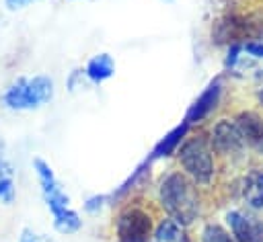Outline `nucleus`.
Listing matches in <instances>:
<instances>
[{
    "label": "nucleus",
    "mask_w": 263,
    "mask_h": 242,
    "mask_svg": "<svg viewBox=\"0 0 263 242\" xmlns=\"http://www.w3.org/2000/svg\"><path fill=\"white\" fill-rule=\"evenodd\" d=\"M203 127L222 170H226L228 166L242 164L247 160L249 150L242 142V135L236 127L234 117H218Z\"/></svg>",
    "instance_id": "obj_5"
},
{
    "label": "nucleus",
    "mask_w": 263,
    "mask_h": 242,
    "mask_svg": "<svg viewBox=\"0 0 263 242\" xmlns=\"http://www.w3.org/2000/svg\"><path fill=\"white\" fill-rule=\"evenodd\" d=\"M160 215L162 211L156 201L142 195H127L113 213L111 236L115 242H152Z\"/></svg>",
    "instance_id": "obj_3"
},
{
    "label": "nucleus",
    "mask_w": 263,
    "mask_h": 242,
    "mask_svg": "<svg viewBox=\"0 0 263 242\" xmlns=\"http://www.w3.org/2000/svg\"><path fill=\"white\" fill-rule=\"evenodd\" d=\"M82 72H84V78L88 82L103 84V82H107V80L113 78V74H115V59L109 53H97V55H92L86 62V66L82 68Z\"/></svg>",
    "instance_id": "obj_12"
},
{
    "label": "nucleus",
    "mask_w": 263,
    "mask_h": 242,
    "mask_svg": "<svg viewBox=\"0 0 263 242\" xmlns=\"http://www.w3.org/2000/svg\"><path fill=\"white\" fill-rule=\"evenodd\" d=\"M205 193L197 189L177 166L162 172L156 183V205L158 209L179 221L183 228H191L203 213Z\"/></svg>",
    "instance_id": "obj_1"
},
{
    "label": "nucleus",
    "mask_w": 263,
    "mask_h": 242,
    "mask_svg": "<svg viewBox=\"0 0 263 242\" xmlns=\"http://www.w3.org/2000/svg\"><path fill=\"white\" fill-rule=\"evenodd\" d=\"M160 2H166V4H171V2H173V0H160Z\"/></svg>",
    "instance_id": "obj_24"
},
{
    "label": "nucleus",
    "mask_w": 263,
    "mask_h": 242,
    "mask_svg": "<svg viewBox=\"0 0 263 242\" xmlns=\"http://www.w3.org/2000/svg\"><path fill=\"white\" fill-rule=\"evenodd\" d=\"M6 164H8V162H6V160H4V158H2V156H0V170H2V168H4V166H6Z\"/></svg>",
    "instance_id": "obj_23"
},
{
    "label": "nucleus",
    "mask_w": 263,
    "mask_h": 242,
    "mask_svg": "<svg viewBox=\"0 0 263 242\" xmlns=\"http://www.w3.org/2000/svg\"><path fill=\"white\" fill-rule=\"evenodd\" d=\"M152 242H154V240H152Z\"/></svg>",
    "instance_id": "obj_26"
},
{
    "label": "nucleus",
    "mask_w": 263,
    "mask_h": 242,
    "mask_svg": "<svg viewBox=\"0 0 263 242\" xmlns=\"http://www.w3.org/2000/svg\"><path fill=\"white\" fill-rule=\"evenodd\" d=\"M33 0H4L6 8L8 10H18V8H25L27 4H31Z\"/></svg>",
    "instance_id": "obj_20"
},
{
    "label": "nucleus",
    "mask_w": 263,
    "mask_h": 242,
    "mask_svg": "<svg viewBox=\"0 0 263 242\" xmlns=\"http://www.w3.org/2000/svg\"><path fill=\"white\" fill-rule=\"evenodd\" d=\"M18 242H53L49 238H41L37 232H33L31 228H23L21 236H18Z\"/></svg>",
    "instance_id": "obj_19"
},
{
    "label": "nucleus",
    "mask_w": 263,
    "mask_h": 242,
    "mask_svg": "<svg viewBox=\"0 0 263 242\" xmlns=\"http://www.w3.org/2000/svg\"><path fill=\"white\" fill-rule=\"evenodd\" d=\"M240 199L249 209H263V168H249L238 185Z\"/></svg>",
    "instance_id": "obj_10"
},
{
    "label": "nucleus",
    "mask_w": 263,
    "mask_h": 242,
    "mask_svg": "<svg viewBox=\"0 0 263 242\" xmlns=\"http://www.w3.org/2000/svg\"><path fill=\"white\" fill-rule=\"evenodd\" d=\"M255 103H257V107H259V111H263V84L257 88V92H255Z\"/></svg>",
    "instance_id": "obj_21"
},
{
    "label": "nucleus",
    "mask_w": 263,
    "mask_h": 242,
    "mask_svg": "<svg viewBox=\"0 0 263 242\" xmlns=\"http://www.w3.org/2000/svg\"><path fill=\"white\" fill-rule=\"evenodd\" d=\"M33 170H35V176H37V183H39L43 203L49 209V213L58 215L64 209H68L70 207V197L64 193V189H62L53 168L49 166V162H45L43 158H33Z\"/></svg>",
    "instance_id": "obj_7"
},
{
    "label": "nucleus",
    "mask_w": 263,
    "mask_h": 242,
    "mask_svg": "<svg viewBox=\"0 0 263 242\" xmlns=\"http://www.w3.org/2000/svg\"><path fill=\"white\" fill-rule=\"evenodd\" d=\"M55 94V82L47 74L18 76L2 92V105L8 111L27 113L47 105Z\"/></svg>",
    "instance_id": "obj_4"
},
{
    "label": "nucleus",
    "mask_w": 263,
    "mask_h": 242,
    "mask_svg": "<svg viewBox=\"0 0 263 242\" xmlns=\"http://www.w3.org/2000/svg\"><path fill=\"white\" fill-rule=\"evenodd\" d=\"M222 96H224V76H216L212 78L205 88L197 94V98L189 105L183 121L193 127H203L205 121L212 119V115L216 113V109L220 107L222 103Z\"/></svg>",
    "instance_id": "obj_6"
},
{
    "label": "nucleus",
    "mask_w": 263,
    "mask_h": 242,
    "mask_svg": "<svg viewBox=\"0 0 263 242\" xmlns=\"http://www.w3.org/2000/svg\"><path fill=\"white\" fill-rule=\"evenodd\" d=\"M232 117L236 121V127L242 135L247 150L257 156H263V113L255 109H240Z\"/></svg>",
    "instance_id": "obj_9"
},
{
    "label": "nucleus",
    "mask_w": 263,
    "mask_h": 242,
    "mask_svg": "<svg viewBox=\"0 0 263 242\" xmlns=\"http://www.w3.org/2000/svg\"><path fill=\"white\" fill-rule=\"evenodd\" d=\"M175 166L205 195L220 183L222 166L210 146L205 127H193L175 152Z\"/></svg>",
    "instance_id": "obj_2"
},
{
    "label": "nucleus",
    "mask_w": 263,
    "mask_h": 242,
    "mask_svg": "<svg viewBox=\"0 0 263 242\" xmlns=\"http://www.w3.org/2000/svg\"><path fill=\"white\" fill-rule=\"evenodd\" d=\"M189 131H191V125L185 123V121H181L179 125H175L171 131H166V133L154 144L152 152L148 154V160L154 162V160H162V158H171V156H175L177 148L181 146V142L187 137Z\"/></svg>",
    "instance_id": "obj_11"
},
{
    "label": "nucleus",
    "mask_w": 263,
    "mask_h": 242,
    "mask_svg": "<svg viewBox=\"0 0 263 242\" xmlns=\"http://www.w3.org/2000/svg\"><path fill=\"white\" fill-rule=\"evenodd\" d=\"M177 242H195V240H193V238L189 236V232L185 230V232H183V234L179 236V240H177Z\"/></svg>",
    "instance_id": "obj_22"
},
{
    "label": "nucleus",
    "mask_w": 263,
    "mask_h": 242,
    "mask_svg": "<svg viewBox=\"0 0 263 242\" xmlns=\"http://www.w3.org/2000/svg\"><path fill=\"white\" fill-rule=\"evenodd\" d=\"M16 199V185L12 176V166L8 164L4 170H0V203L12 205Z\"/></svg>",
    "instance_id": "obj_16"
},
{
    "label": "nucleus",
    "mask_w": 263,
    "mask_h": 242,
    "mask_svg": "<svg viewBox=\"0 0 263 242\" xmlns=\"http://www.w3.org/2000/svg\"><path fill=\"white\" fill-rule=\"evenodd\" d=\"M242 55H247L251 59H263V39L242 43Z\"/></svg>",
    "instance_id": "obj_18"
},
{
    "label": "nucleus",
    "mask_w": 263,
    "mask_h": 242,
    "mask_svg": "<svg viewBox=\"0 0 263 242\" xmlns=\"http://www.w3.org/2000/svg\"><path fill=\"white\" fill-rule=\"evenodd\" d=\"M224 226L236 242H263V217L249 207H232L224 213Z\"/></svg>",
    "instance_id": "obj_8"
},
{
    "label": "nucleus",
    "mask_w": 263,
    "mask_h": 242,
    "mask_svg": "<svg viewBox=\"0 0 263 242\" xmlns=\"http://www.w3.org/2000/svg\"><path fill=\"white\" fill-rule=\"evenodd\" d=\"M111 201V195H105V193H95V195H90V197H86L84 199V203H82V209L86 211V213H99L103 207H105V203H109Z\"/></svg>",
    "instance_id": "obj_17"
},
{
    "label": "nucleus",
    "mask_w": 263,
    "mask_h": 242,
    "mask_svg": "<svg viewBox=\"0 0 263 242\" xmlns=\"http://www.w3.org/2000/svg\"><path fill=\"white\" fill-rule=\"evenodd\" d=\"M53 228L55 232L64 234V236H70V234H76L80 228H82V219H80V213L72 207L64 209L62 213L53 215Z\"/></svg>",
    "instance_id": "obj_15"
},
{
    "label": "nucleus",
    "mask_w": 263,
    "mask_h": 242,
    "mask_svg": "<svg viewBox=\"0 0 263 242\" xmlns=\"http://www.w3.org/2000/svg\"><path fill=\"white\" fill-rule=\"evenodd\" d=\"M195 242H236V240L230 236V232L226 230V226L222 221L208 219L201 224Z\"/></svg>",
    "instance_id": "obj_14"
},
{
    "label": "nucleus",
    "mask_w": 263,
    "mask_h": 242,
    "mask_svg": "<svg viewBox=\"0 0 263 242\" xmlns=\"http://www.w3.org/2000/svg\"><path fill=\"white\" fill-rule=\"evenodd\" d=\"M70 2H78V0H70Z\"/></svg>",
    "instance_id": "obj_25"
},
{
    "label": "nucleus",
    "mask_w": 263,
    "mask_h": 242,
    "mask_svg": "<svg viewBox=\"0 0 263 242\" xmlns=\"http://www.w3.org/2000/svg\"><path fill=\"white\" fill-rule=\"evenodd\" d=\"M185 230H187V228H183L179 221H175L173 217H168V215L162 213L160 219L156 221L152 240H154V242H177L179 236H181Z\"/></svg>",
    "instance_id": "obj_13"
}]
</instances>
